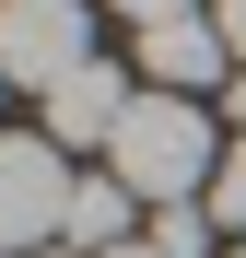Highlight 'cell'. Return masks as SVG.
<instances>
[{"mask_svg": "<svg viewBox=\"0 0 246 258\" xmlns=\"http://www.w3.org/2000/svg\"><path fill=\"white\" fill-rule=\"evenodd\" d=\"M106 176L141 211H188V188L223 176V129L199 117V94H141L129 129H117V153H106Z\"/></svg>", "mask_w": 246, "mask_h": 258, "instance_id": "1", "label": "cell"}, {"mask_svg": "<svg viewBox=\"0 0 246 258\" xmlns=\"http://www.w3.org/2000/svg\"><path fill=\"white\" fill-rule=\"evenodd\" d=\"M70 164H59V141H47V129H0V258H12V246H35V258H47L59 246V223H70Z\"/></svg>", "mask_w": 246, "mask_h": 258, "instance_id": "2", "label": "cell"}, {"mask_svg": "<svg viewBox=\"0 0 246 258\" xmlns=\"http://www.w3.org/2000/svg\"><path fill=\"white\" fill-rule=\"evenodd\" d=\"M0 71H12V94H59L70 71H94V12L82 0H0Z\"/></svg>", "mask_w": 246, "mask_h": 258, "instance_id": "3", "label": "cell"}, {"mask_svg": "<svg viewBox=\"0 0 246 258\" xmlns=\"http://www.w3.org/2000/svg\"><path fill=\"white\" fill-rule=\"evenodd\" d=\"M141 94H199V82H234V47L211 12H176V24H141Z\"/></svg>", "mask_w": 246, "mask_h": 258, "instance_id": "4", "label": "cell"}, {"mask_svg": "<svg viewBox=\"0 0 246 258\" xmlns=\"http://www.w3.org/2000/svg\"><path fill=\"white\" fill-rule=\"evenodd\" d=\"M129 106H141V94H129V82H117V71L94 59V71H70L59 94H47V141H59V153H117Z\"/></svg>", "mask_w": 246, "mask_h": 258, "instance_id": "5", "label": "cell"}, {"mask_svg": "<svg viewBox=\"0 0 246 258\" xmlns=\"http://www.w3.org/2000/svg\"><path fill=\"white\" fill-rule=\"evenodd\" d=\"M129 211H141V200L117 188V176H82V188H70L59 246H70V258H117V246H141V223H129Z\"/></svg>", "mask_w": 246, "mask_h": 258, "instance_id": "6", "label": "cell"}, {"mask_svg": "<svg viewBox=\"0 0 246 258\" xmlns=\"http://www.w3.org/2000/svg\"><path fill=\"white\" fill-rule=\"evenodd\" d=\"M199 211H211L223 235H246V141H223V176L199 188Z\"/></svg>", "mask_w": 246, "mask_h": 258, "instance_id": "7", "label": "cell"}, {"mask_svg": "<svg viewBox=\"0 0 246 258\" xmlns=\"http://www.w3.org/2000/svg\"><path fill=\"white\" fill-rule=\"evenodd\" d=\"M152 258H211V211H152Z\"/></svg>", "mask_w": 246, "mask_h": 258, "instance_id": "8", "label": "cell"}, {"mask_svg": "<svg viewBox=\"0 0 246 258\" xmlns=\"http://www.w3.org/2000/svg\"><path fill=\"white\" fill-rule=\"evenodd\" d=\"M117 12H129V35H141V24H176V12H199V0H117Z\"/></svg>", "mask_w": 246, "mask_h": 258, "instance_id": "9", "label": "cell"}, {"mask_svg": "<svg viewBox=\"0 0 246 258\" xmlns=\"http://www.w3.org/2000/svg\"><path fill=\"white\" fill-rule=\"evenodd\" d=\"M211 24H223V47H234V71H246V0H211Z\"/></svg>", "mask_w": 246, "mask_h": 258, "instance_id": "10", "label": "cell"}, {"mask_svg": "<svg viewBox=\"0 0 246 258\" xmlns=\"http://www.w3.org/2000/svg\"><path fill=\"white\" fill-rule=\"evenodd\" d=\"M117 258H152V235H141V246H117Z\"/></svg>", "mask_w": 246, "mask_h": 258, "instance_id": "11", "label": "cell"}, {"mask_svg": "<svg viewBox=\"0 0 246 258\" xmlns=\"http://www.w3.org/2000/svg\"><path fill=\"white\" fill-rule=\"evenodd\" d=\"M0 94H12V71H0Z\"/></svg>", "mask_w": 246, "mask_h": 258, "instance_id": "12", "label": "cell"}, {"mask_svg": "<svg viewBox=\"0 0 246 258\" xmlns=\"http://www.w3.org/2000/svg\"><path fill=\"white\" fill-rule=\"evenodd\" d=\"M234 258H246V246H234Z\"/></svg>", "mask_w": 246, "mask_h": 258, "instance_id": "13", "label": "cell"}]
</instances>
